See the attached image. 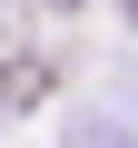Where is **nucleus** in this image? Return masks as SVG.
I'll use <instances>...</instances> for the list:
<instances>
[{"instance_id": "1", "label": "nucleus", "mask_w": 138, "mask_h": 148, "mask_svg": "<svg viewBox=\"0 0 138 148\" xmlns=\"http://www.w3.org/2000/svg\"><path fill=\"white\" fill-rule=\"evenodd\" d=\"M49 79H59L49 59H10V69H0V109H30V99H49Z\"/></svg>"}, {"instance_id": "2", "label": "nucleus", "mask_w": 138, "mask_h": 148, "mask_svg": "<svg viewBox=\"0 0 138 148\" xmlns=\"http://www.w3.org/2000/svg\"><path fill=\"white\" fill-rule=\"evenodd\" d=\"M49 10H79V0H49Z\"/></svg>"}]
</instances>
